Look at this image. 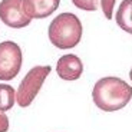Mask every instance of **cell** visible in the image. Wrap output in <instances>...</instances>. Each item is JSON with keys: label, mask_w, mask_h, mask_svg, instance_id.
<instances>
[{"label": "cell", "mask_w": 132, "mask_h": 132, "mask_svg": "<svg viewBox=\"0 0 132 132\" xmlns=\"http://www.w3.org/2000/svg\"><path fill=\"white\" fill-rule=\"evenodd\" d=\"M93 103L103 112H115L125 108L132 99V86L116 76H105L92 89Z\"/></svg>", "instance_id": "cell-1"}, {"label": "cell", "mask_w": 132, "mask_h": 132, "mask_svg": "<svg viewBox=\"0 0 132 132\" xmlns=\"http://www.w3.org/2000/svg\"><path fill=\"white\" fill-rule=\"evenodd\" d=\"M83 27L79 17L73 13H60L49 24V40L57 49H72L82 39Z\"/></svg>", "instance_id": "cell-2"}, {"label": "cell", "mask_w": 132, "mask_h": 132, "mask_svg": "<svg viewBox=\"0 0 132 132\" xmlns=\"http://www.w3.org/2000/svg\"><path fill=\"white\" fill-rule=\"evenodd\" d=\"M52 72V68L47 66H35L27 72L16 92V102L20 108H27L32 105L36 95L39 93L43 82L47 78V75Z\"/></svg>", "instance_id": "cell-3"}, {"label": "cell", "mask_w": 132, "mask_h": 132, "mask_svg": "<svg viewBox=\"0 0 132 132\" xmlns=\"http://www.w3.org/2000/svg\"><path fill=\"white\" fill-rule=\"evenodd\" d=\"M23 62L22 49L17 43L4 40L0 43V80H12L20 72Z\"/></svg>", "instance_id": "cell-4"}, {"label": "cell", "mask_w": 132, "mask_h": 132, "mask_svg": "<svg viewBox=\"0 0 132 132\" xmlns=\"http://www.w3.org/2000/svg\"><path fill=\"white\" fill-rule=\"evenodd\" d=\"M0 19L12 29H22L30 24L32 19L27 16L23 7V0H2L0 2Z\"/></svg>", "instance_id": "cell-5"}, {"label": "cell", "mask_w": 132, "mask_h": 132, "mask_svg": "<svg viewBox=\"0 0 132 132\" xmlns=\"http://www.w3.org/2000/svg\"><path fill=\"white\" fill-rule=\"evenodd\" d=\"M56 72L63 80H76L83 73V63L76 55L68 53L59 57L56 63Z\"/></svg>", "instance_id": "cell-6"}, {"label": "cell", "mask_w": 132, "mask_h": 132, "mask_svg": "<svg viewBox=\"0 0 132 132\" xmlns=\"http://www.w3.org/2000/svg\"><path fill=\"white\" fill-rule=\"evenodd\" d=\"M60 0H23L24 12L30 19H45L56 12Z\"/></svg>", "instance_id": "cell-7"}, {"label": "cell", "mask_w": 132, "mask_h": 132, "mask_svg": "<svg viewBox=\"0 0 132 132\" xmlns=\"http://www.w3.org/2000/svg\"><path fill=\"white\" fill-rule=\"evenodd\" d=\"M115 20L123 32L132 35V0H122L116 10Z\"/></svg>", "instance_id": "cell-8"}, {"label": "cell", "mask_w": 132, "mask_h": 132, "mask_svg": "<svg viewBox=\"0 0 132 132\" xmlns=\"http://www.w3.org/2000/svg\"><path fill=\"white\" fill-rule=\"evenodd\" d=\"M16 103V90L7 83H0V111L6 112Z\"/></svg>", "instance_id": "cell-9"}, {"label": "cell", "mask_w": 132, "mask_h": 132, "mask_svg": "<svg viewBox=\"0 0 132 132\" xmlns=\"http://www.w3.org/2000/svg\"><path fill=\"white\" fill-rule=\"evenodd\" d=\"M72 3L80 10L95 12L99 6V0H72Z\"/></svg>", "instance_id": "cell-10"}, {"label": "cell", "mask_w": 132, "mask_h": 132, "mask_svg": "<svg viewBox=\"0 0 132 132\" xmlns=\"http://www.w3.org/2000/svg\"><path fill=\"white\" fill-rule=\"evenodd\" d=\"M116 0H101V7L102 12L105 14V17L108 20L112 19V13H113V6H115Z\"/></svg>", "instance_id": "cell-11"}, {"label": "cell", "mask_w": 132, "mask_h": 132, "mask_svg": "<svg viewBox=\"0 0 132 132\" xmlns=\"http://www.w3.org/2000/svg\"><path fill=\"white\" fill-rule=\"evenodd\" d=\"M9 118L6 116V113L0 111V132H7L9 131Z\"/></svg>", "instance_id": "cell-12"}, {"label": "cell", "mask_w": 132, "mask_h": 132, "mask_svg": "<svg viewBox=\"0 0 132 132\" xmlns=\"http://www.w3.org/2000/svg\"><path fill=\"white\" fill-rule=\"evenodd\" d=\"M129 79L132 80V68H131V72H129Z\"/></svg>", "instance_id": "cell-13"}]
</instances>
